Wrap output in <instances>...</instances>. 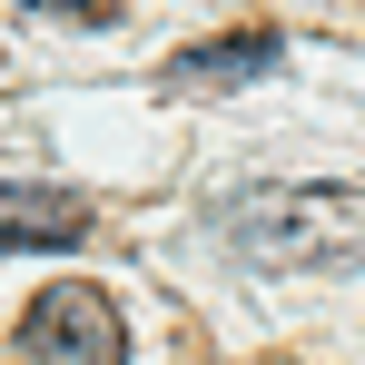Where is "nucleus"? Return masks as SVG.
I'll list each match as a JSON object with an SVG mask.
<instances>
[{"instance_id":"7ed1b4c3","label":"nucleus","mask_w":365,"mask_h":365,"mask_svg":"<svg viewBox=\"0 0 365 365\" xmlns=\"http://www.w3.org/2000/svg\"><path fill=\"white\" fill-rule=\"evenodd\" d=\"M89 217L99 207L79 187H0V257H20V247H79Z\"/></svg>"},{"instance_id":"20e7f679","label":"nucleus","mask_w":365,"mask_h":365,"mask_svg":"<svg viewBox=\"0 0 365 365\" xmlns=\"http://www.w3.org/2000/svg\"><path fill=\"white\" fill-rule=\"evenodd\" d=\"M257 69H277V30H217V40H187L168 60V89H227Z\"/></svg>"},{"instance_id":"f03ea898","label":"nucleus","mask_w":365,"mask_h":365,"mask_svg":"<svg viewBox=\"0 0 365 365\" xmlns=\"http://www.w3.org/2000/svg\"><path fill=\"white\" fill-rule=\"evenodd\" d=\"M20 365H128V326L119 306L99 297V287H40V297L20 306Z\"/></svg>"},{"instance_id":"f257e3e1","label":"nucleus","mask_w":365,"mask_h":365,"mask_svg":"<svg viewBox=\"0 0 365 365\" xmlns=\"http://www.w3.org/2000/svg\"><path fill=\"white\" fill-rule=\"evenodd\" d=\"M217 237L247 267H336V257H365V187L336 178L237 187V197H217Z\"/></svg>"}]
</instances>
